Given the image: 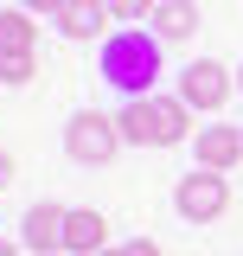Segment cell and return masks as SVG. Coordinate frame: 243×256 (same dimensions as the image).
Listing matches in <instances>:
<instances>
[{"label":"cell","mask_w":243,"mask_h":256,"mask_svg":"<svg viewBox=\"0 0 243 256\" xmlns=\"http://www.w3.org/2000/svg\"><path fill=\"white\" fill-rule=\"evenodd\" d=\"M64 250L70 256H102L109 250V218H102L96 205H77V212L64 218Z\"/></svg>","instance_id":"obj_7"},{"label":"cell","mask_w":243,"mask_h":256,"mask_svg":"<svg viewBox=\"0 0 243 256\" xmlns=\"http://www.w3.org/2000/svg\"><path fill=\"white\" fill-rule=\"evenodd\" d=\"M102 256H122V250H102Z\"/></svg>","instance_id":"obj_19"},{"label":"cell","mask_w":243,"mask_h":256,"mask_svg":"<svg viewBox=\"0 0 243 256\" xmlns=\"http://www.w3.org/2000/svg\"><path fill=\"white\" fill-rule=\"evenodd\" d=\"M160 32H141V26H122L102 38V84H116L122 96H154V77H160Z\"/></svg>","instance_id":"obj_1"},{"label":"cell","mask_w":243,"mask_h":256,"mask_svg":"<svg viewBox=\"0 0 243 256\" xmlns=\"http://www.w3.org/2000/svg\"><path fill=\"white\" fill-rule=\"evenodd\" d=\"M32 70H38V64H32V52H0V84H6V90L32 84Z\"/></svg>","instance_id":"obj_12"},{"label":"cell","mask_w":243,"mask_h":256,"mask_svg":"<svg viewBox=\"0 0 243 256\" xmlns=\"http://www.w3.org/2000/svg\"><path fill=\"white\" fill-rule=\"evenodd\" d=\"M122 256H160V244L154 237H134V244H122Z\"/></svg>","instance_id":"obj_14"},{"label":"cell","mask_w":243,"mask_h":256,"mask_svg":"<svg viewBox=\"0 0 243 256\" xmlns=\"http://www.w3.org/2000/svg\"><path fill=\"white\" fill-rule=\"evenodd\" d=\"M38 45V26H32L26 6H0V52H32Z\"/></svg>","instance_id":"obj_11"},{"label":"cell","mask_w":243,"mask_h":256,"mask_svg":"<svg viewBox=\"0 0 243 256\" xmlns=\"http://www.w3.org/2000/svg\"><path fill=\"white\" fill-rule=\"evenodd\" d=\"M237 90H243V70H237Z\"/></svg>","instance_id":"obj_18"},{"label":"cell","mask_w":243,"mask_h":256,"mask_svg":"<svg viewBox=\"0 0 243 256\" xmlns=\"http://www.w3.org/2000/svg\"><path fill=\"white\" fill-rule=\"evenodd\" d=\"M154 6H160V0H109L116 20H154Z\"/></svg>","instance_id":"obj_13"},{"label":"cell","mask_w":243,"mask_h":256,"mask_svg":"<svg viewBox=\"0 0 243 256\" xmlns=\"http://www.w3.org/2000/svg\"><path fill=\"white\" fill-rule=\"evenodd\" d=\"M13 173H20V166H13V154H6V148H0V192L13 186Z\"/></svg>","instance_id":"obj_16"},{"label":"cell","mask_w":243,"mask_h":256,"mask_svg":"<svg viewBox=\"0 0 243 256\" xmlns=\"http://www.w3.org/2000/svg\"><path fill=\"white\" fill-rule=\"evenodd\" d=\"M0 256H20V244H6V237H0Z\"/></svg>","instance_id":"obj_17"},{"label":"cell","mask_w":243,"mask_h":256,"mask_svg":"<svg viewBox=\"0 0 243 256\" xmlns=\"http://www.w3.org/2000/svg\"><path fill=\"white\" fill-rule=\"evenodd\" d=\"M64 218H70L64 205L38 198V205L26 212V224H20V230H26V250H32V256H58V250H64Z\"/></svg>","instance_id":"obj_6"},{"label":"cell","mask_w":243,"mask_h":256,"mask_svg":"<svg viewBox=\"0 0 243 256\" xmlns=\"http://www.w3.org/2000/svg\"><path fill=\"white\" fill-rule=\"evenodd\" d=\"M173 212H180L186 224H212L230 212V180L224 173H212V166H192L180 186H173Z\"/></svg>","instance_id":"obj_4"},{"label":"cell","mask_w":243,"mask_h":256,"mask_svg":"<svg viewBox=\"0 0 243 256\" xmlns=\"http://www.w3.org/2000/svg\"><path fill=\"white\" fill-rule=\"evenodd\" d=\"M148 26L160 32V38H192V32H198V6H192V0H160Z\"/></svg>","instance_id":"obj_10"},{"label":"cell","mask_w":243,"mask_h":256,"mask_svg":"<svg viewBox=\"0 0 243 256\" xmlns=\"http://www.w3.org/2000/svg\"><path fill=\"white\" fill-rule=\"evenodd\" d=\"M20 6H26V13H52V20L64 13V0H20Z\"/></svg>","instance_id":"obj_15"},{"label":"cell","mask_w":243,"mask_h":256,"mask_svg":"<svg viewBox=\"0 0 243 256\" xmlns=\"http://www.w3.org/2000/svg\"><path fill=\"white\" fill-rule=\"evenodd\" d=\"M116 148H122V122L102 116V109H77L64 122V154L77 160V166H109Z\"/></svg>","instance_id":"obj_3"},{"label":"cell","mask_w":243,"mask_h":256,"mask_svg":"<svg viewBox=\"0 0 243 256\" xmlns=\"http://www.w3.org/2000/svg\"><path fill=\"white\" fill-rule=\"evenodd\" d=\"M237 90V77L224 70L218 58H192L180 70V102L186 109H198V116H212V109H224V96Z\"/></svg>","instance_id":"obj_5"},{"label":"cell","mask_w":243,"mask_h":256,"mask_svg":"<svg viewBox=\"0 0 243 256\" xmlns=\"http://www.w3.org/2000/svg\"><path fill=\"white\" fill-rule=\"evenodd\" d=\"M116 122H122V141H134V148H180L192 134V109L180 96H128Z\"/></svg>","instance_id":"obj_2"},{"label":"cell","mask_w":243,"mask_h":256,"mask_svg":"<svg viewBox=\"0 0 243 256\" xmlns=\"http://www.w3.org/2000/svg\"><path fill=\"white\" fill-rule=\"evenodd\" d=\"M192 148H198V166L230 173V166L243 160V128H198V134H192Z\"/></svg>","instance_id":"obj_8"},{"label":"cell","mask_w":243,"mask_h":256,"mask_svg":"<svg viewBox=\"0 0 243 256\" xmlns=\"http://www.w3.org/2000/svg\"><path fill=\"white\" fill-rule=\"evenodd\" d=\"M109 20H116V13H109V0H64V13H58V32L84 45V38H96V32L109 26Z\"/></svg>","instance_id":"obj_9"}]
</instances>
